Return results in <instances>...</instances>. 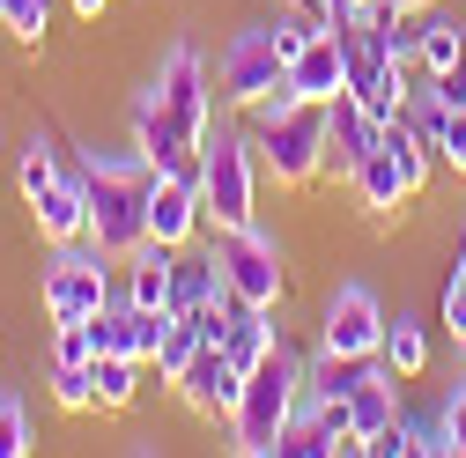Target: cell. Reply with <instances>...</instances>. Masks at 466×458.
<instances>
[{"label": "cell", "mask_w": 466, "mask_h": 458, "mask_svg": "<svg viewBox=\"0 0 466 458\" xmlns=\"http://www.w3.org/2000/svg\"><path fill=\"white\" fill-rule=\"evenodd\" d=\"M82 178H89V244L104 259H127L148 244V193L163 170L127 141V148H82Z\"/></svg>", "instance_id": "6da1fadb"}, {"label": "cell", "mask_w": 466, "mask_h": 458, "mask_svg": "<svg viewBox=\"0 0 466 458\" xmlns=\"http://www.w3.org/2000/svg\"><path fill=\"white\" fill-rule=\"evenodd\" d=\"M297 399H304V355L281 340V348L245 377V399H238V414H229V451L238 458H274L281 429L297 422Z\"/></svg>", "instance_id": "7a4b0ae2"}, {"label": "cell", "mask_w": 466, "mask_h": 458, "mask_svg": "<svg viewBox=\"0 0 466 458\" xmlns=\"http://www.w3.org/2000/svg\"><path fill=\"white\" fill-rule=\"evenodd\" d=\"M259 148L245 126H215L200 148V200H208V229H245L259 222Z\"/></svg>", "instance_id": "3957f363"}, {"label": "cell", "mask_w": 466, "mask_h": 458, "mask_svg": "<svg viewBox=\"0 0 466 458\" xmlns=\"http://www.w3.org/2000/svg\"><path fill=\"white\" fill-rule=\"evenodd\" d=\"M111 296H119V259H104L89 237L52 244L45 281H37V311H45L52 325H82V318H96Z\"/></svg>", "instance_id": "277c9868"}, {"label": "cell", "mask_w": 466, "mask_h": 458, "mask_svg": "<svg viewBox=\"0 0 466 458\" xmlns=\"http://www.w3.org/2000/svg\"><path fill=\"white\" fill-rule=\"evenodd\" d=\"M259 148V170L281 185V193H304L326 178V104H297V111H281V119L267 134H252Z\"/></svg>", "instance_id": "5b68a950"}, {"label": "cell", "mask_w": 466, "mask_h": 458, "mask_svg": "<svg viewBox=\"0 0 466 458\" xmlns=\"http://www.w3.org/2000/svg\"><path fill=\"white\" fill-rule=\"evenodd\" d=\"M281 75H289V60H281V45H274V15L238 23L229 45L215 52V96H222L229 111H252Z\"/></svg>", "instance_id": "8992f818"}, {"label": "cell", "mask_w": 466, "mask_h": 458, "mask_svg": "<svg viewBox=\"0 0 466 458\" xmlns=\"http://www.w3.org/2000/svg\"><path fill=\"white\" fill-rule=\"evenodd\" d=\"M311 348L333 355V363H370V355L385 348V304H378L370 281H333V289H326Z\"/></svg>", "instance_id": "52a82bcc"}, {"label": "cell", "mask_w": 466, "mask_h": 458, "mask_svg": "<svg viewBox=\"0 0 466 458\" xmlns=\"http://www.w3.org/2000/svg\"><path fill=\"white\" fill-rule=\"evenodd\" d=\"M148 82H156V96H163V111H170V126H178V141H186V148H208V134H215V75H208V60H200V45L178 37Z\"/></svg>", "instance_id": "ba28073f"}, {"label": "cell", "mask_w": 466, "mask_h": 458, "mask_svg": "<svg viewBox=\"0 0 466 458\" xmlns=\"http://www.w3.org/2000/svg\"><path fill=\"white\" fill-rule=\"evenodd\" d=\"M208 237H215V259H222L229 296L281 311V296H289V259H281V244L267 237V229L245 222V229H208Z\"/></svg>", "instance_id": "9c48e42d"}, {"label": "cell", "mask_w": 466, "mask_h": 458, "mask_svg": "<svg viewBox=\"0 0 466 458\" xmlns=\"http://www.w3.org/2000/svg\"><path fill=\"white\" fill-rule=\"evenodd\" d=\"M170 392H178V407H186L193 422H222V429H229V414H238V399H245V370L229 363L215 340H200V355L178 370Z\"/></svg>", "instance_id": "30bf717a"}, {"label": "cell", "mask_w": 466, "mask_h": 458, "mask_svg": "<svg viewBox=\"0 0 466 458\" xmlns=\"http://www.w3.org/2000/svg\"><path fill=\"white\" fill-rule=\"evenodd\" d=\"M208 340L238 363L245 377L281 348V311H267V304H245V296H222V311H208Z\"/></svg>", "instance_id": "8fae6325"}, {"label": "cell", "mask_w": 466, "mask_h": 458, "mask_svg": "<svg viewBox=\"0 0 466 458\" xmlns=\"http://www.w3.org/2000/svg\"><path fill=\"white\" fill-rule=\"evenodd\" d=\"M340 399H348V414H356V436H363V451L385 436V429H400V377L385 370V355H370V363H340Z\"/></svg>", "instance_id": "7c38bea8"}, {"label": "cell", "mask_w": 466, "mask_h": 458, "mask_svg": "<svg viewBox=\"0 0 466 458\" xmlns=\"http://www.w3.org/2000/svg\"><path fill=\"white\" fill-rule=\"evenodd\" d=\"M378 126H385V119H378L363 96H348V89L326 104V178H333V185H348V178L363 170V155L378 148Z\"/></svg>", "instance_id": "4fadbf2b"}, {"label": "cell", "mask_w": 466, "mask_h": 458, "mask_svg": "<svg viewBox=\"0 0 466 458\" xmlns=\"http://www.w3.org/2000/svg\"><path fill=\"white\" fill-rule=\"evenodd\" d=\"M148 237L156 244H200L208 237V200H200V178H186V170H163L156 193H148Z\"/></svg>", "instance_id": "5bb4252c"}, {"label": "cell", "mask_w": 466, "mask_h": 458, "mask_svg": "<svg viewBox=\"0 0 466 458\" xmlns=\"http://www.w3.org/2000/svg\"><path fill=\"white\" fill-rule=\"evenodd\" d=\"M348 193H356V207L370 214V222H392L407 200H415L422 185H415V170H407L400 163V148L385 141V126H378V148L363 155V170H356V178H348Z\"/></svg>", "instance_id": "9a60e30c"}, {"label": "cell", "mask_w": 466, "mask_h": 458, "mask_svg": "<svg viewBox=\"0 0 466 458\" xmlns=\"http://www.w3.org/2000/svg\"><path fill=\"white\" fill-rule=\"evenodd\" d=\"M222 296H229V281H222L215 237L186 244L178 266H170V311H178V318H208V311H222Z\"/></svg>", "instance_id": "2e32d148"}, {"label": "cell", "mask_w": 466, "mask_h": 458, "mask_svg": "<svg viewBox=\"0 0 466 458\" xmlns=\"http://www.w3.org/2000/svg\"><path fill=\"white\" fill-rule=\"evenodd\" d=\"M30 222H37L45 244H75V237H89V178H82V163H67L60 178L45 185V200L30 207Z\"/></svg>", "instance_id": "e0dca14e"}, {"label": "cell", "mask_w": 466, "mask_h": 458, "mask_svg": "<svg viewBox=\"0 0 466 458\" xmlns=\"http://www.w3.org/2000/svg\"><path fill=\"white\" fill-rule=\"evenodd\" d=\"M289 89H297L304 104H333L348 89V37L340 30H319L297 60H289Z\"/></svg>", "instance_id": "ac0fdd59"}, {"label": "cell", "mask_w": 466, "mask_h": 458, "mask_svg": "<svg viewBox=\"0 0 466 458\" xmlns=\"http://www.w3.org/2000/svg\"><path fill=\"white\" fill-rule=\"evenodd\" d=\"M170 266H178V244H141L119 259V296L141 304V311H170Z\"/></svg>", "instance_id": "d6986e66"}, {"label": "cell", "mask_w": 466, "mask_h": 458, "mask_svg": "<svg viewBox=\"0 0 466 458\" xmlns=\"http://www.w3.org/2000/svg\"><path fill=\"white\" fill-rule=\"evenodd\" d=\"M459 60H466V15H451V8L430 0V8L415 15V67L422 75H451Z\"/></svg>", "instance_id": "ffe728a7"}, {"label": "cell", "mask_w": 466, "mask_h": 458, "mask_svg": "<svg viewBox=\"0 0 466 458\" xmlns=\"http://www.w3.org/2000/svg\"><path fill=\"white\" fill-rule=\"evenodd\" d=\"M378 355H385V370H392L400 384H415V377L430 370V355H437V348H430V318H422V311H392Z\"/></svg>", "instance_id": "44dd1931"}, {"label": "cell", "mask_w": 466, "mask_h": 458, "mask_svg": "<svg viewBox=\"0 0 466 458\" xmlns=\"http://www.w3.org/2000/svg\"><path fill=\"white\" fill-rule=\"evenodd\" d=\"M89 377H96V414H127L134 399H141V384H148V363H134V355H96Z\"/></svg>", "instance_id": "7402d4cb"}, {"label": "cell", "mask_w": 466, "mask_h": 458, "mask_svg": "<svg viewBox=\"0 0 466 458\" xmlns=\"http://www.w3.org/2000/svg\"><path fill=\"white\" fill-rule=\"evenodd\" d=\"M60 170H67V163H60V148H52V134H30V141L15 148V193H23V207H37L45 185L60 178Z\"/></svg>", "instance_id": "603a6c76"}, {"label": "cell", "mask_w": 466, "mask_h": 458, "mask_svg": "<svg viewBox=\"0 0 466 458\" xmlns=\"http://www.w3.org/2000/svg\"><path fill=\"white\" fill-rule=\"evenodd\" d=\"M200 340H208V318H178V311H170V333H163V348H156V384H178V370L200 355Z\"/></svg>", "instance_id": "cb8c5ba5"}, {"label": "cell", "mask_w": 466, "mask_h": 458, "mask_svg": "<svg viewBox=\"0 0 466 458\" xmlns=\"http://www.w3.org/2000/svg\"><path fill=\"white\" fill-rule=\"evenodd\" d=\"M45 384H52V407H60V414H96L89 363H45Z\"/></svg>", "instance_id": "d4e9b609"}, {"label": "cell", "mask_w": 466, "mask_h": 458, "mask_svg": "<svg viewBox=\"0 0 466 458\" xmlns=\"http://www.w3.org/2000/svg\"><path fill=\"white\" fill-rule=\"evenodd\" d=\"M437 325L451 333V348H466V237H459V252H451V266H444V289H437Z\"/></svg>", "instance_id": "484cf974"}, {"label": "cell", "mask_w": 466, "mask_h": 458, "mask_svg": "<svg viewBox=\"0 0 466 458\" xmlns=\"http://www.w3.org/2000/svg\"><path fill=\"white\" fill-rule=\"evenodd\" d=\"M23 451H37L30 399H23V392H0V458H23Z\"/></svg>", "instance_id": "4316f807"}, {"label": "cell", "mask_w": 466, "mask_h": 458, "mask_svg": "<svg viewBox=\"0 0 466 458\" xmlns=\"http://www.w3.org/2000/svg\"><path fill=\"white\" fill-rule=\"evenodd\" d=\"M0 30H8L15 45H45V30H52V0H8Z\"/></svg>", "instance_id": "83f0119b"}, {"label": "cell", "mask_w": 466, "mask_h": 458, "mask_svg": "<svg viewBox=\"0 0 466 458\" xmlns=\"http://www.w3.org/2000/svg\"><path fill=\"white\" fill-rule=\"evenodd\" d=\"M52 363H96V333L82 325H52Z\"/></svg>", "instance_id": "f1b7e54d"}, {"label": "cell", "mask_w": 466, "mask_h": 458, "mask_svg": "<svg viewBox=\"0 0 466 458\" xmlns=\"http://www.w3.org/2000/svg\"><path fill=\"white\" fill-rule=\"evenodd\" d=\"M163 333H170V311H141V304H134V363H156Z\"/></svg>", "instance_id": "f546056e"}, {"label": "cell", "mask_w": 466, "mask_h": 458, "mask_svg": "<svg viewBox=\"0 0 466 458\" xmlns=\"http://www.w3.org/2000/svg\"><path fill=\"white\" fill-rule=\"evenodd\" d=\"M437 414H444V443H451V458H466V377L437 399Z\"/></svg>", "instance_id": "4dcf8cb0"}, {"label": "cell", "mask_w": 466, "mask_h": 458, "mask_svg": "<svg viewBox=\"0 0 466 458\" xmlns=\"http://www.w3.org/2000/svg\"><path fill=\"white\" fill-rule=\"evenodd\" d=\"M437 163L451 178H466V111H444V141H437Z\"/></svg>", "instance_id": "1f68e13d"}, {"label": "cell", "mask_w": 466, "mask_h": 458, "mask_svg": "<svg viewBox=\"0 0 466 458\" xmlns=\"http://www.w3.org/2000/svg\"><path fill=\"white\" fill-rule=\"evenodd\" d=\"M281 8H297V15H311L319 30H340V0H281Z\"/></svg>", "instance_id": "d6a6232c"}, {"label": "cell", "mask_w": 466, "mask_h": 458, "mask_svg": "<svg viewBox=\"0 0 466 458\" xmlns=\"http://www.w3.org/2000/svg\"><path fill=\"white\" fill-rule=\"evenodd\" d=\"M437 82V96H444V111H466V60L451 67V75H430Z\"/></svg>", "instance_id": "836d02e7"}, {"label": "cell", "mask_w": 466, "mask_h": 458, "mask_svg": "<svg viewBox=\"0 0 466 458\" xmlns=\"http://www.w3.org/2000/svg\"><path fill=\"white\" fill-rule=\"evenodd\" d=\"M67 8H75V23H104V8H111V0H67Z\"/></svg>", "instance_id": "e575fe53"}, {"label": "cell", "mask_w": 466, "mask_h": 458, "mask_svg": "<svg viewBox=\"0 0 466 458\" xmlns=\"http://www.w3.org/2000/svg\"><path fill=\"white\" fill-rule=\"evenodd\" d=\"M392 8H407V15H422V8H430V0H392Z\"/></svg>", "instance_id": "d590c367"}, {"label": "cell", "mask_w": 466, "mask_h": 458, "mask_svg": "<svg viewBox=\"0 0 466 458\" xmlns=\"http://www.w3.org/2000/svg\"><path fill=\"white\" fill-rule=\"evenodd\" d=\"M0 170H8V141H0Z\"/></svg>", "instance_id": "8d00e7d4"}, {"label": "cell", "mask_w": 466, "mask_h": 458, "mask_svg": "<svg viewBox=\"0 0 466 458\" xmlns=\"http://www.w3.org/2000/svg\"><path fill=\"white\" fill-rule=\"evenodd\" d=\"M0 15H8V0H0Z\"/></svg>", "instance_id": "74e56055"}, {"label": "cell", "mask_w": 466, "mask_h": 458, "mask_svg": "<svg viewBox=\"0 0 466 458\" xmlns=\"http://www.w3.org/2000/svg\"><path fill=\"white\" fill-rule=\"evenodd\" d=\"M459 355H466V348H459Z\"/></svg>", "instance_id": "f35d334b"}]
</instances>
